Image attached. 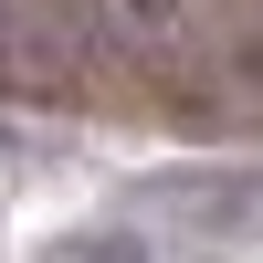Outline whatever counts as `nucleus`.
<instances>
[{
    "instance_id": "f257e3e1",
    "label": "nucleus",
    "mask_w": 263,
    "mask_h": 263,
    "mask_svg": "<svg viewBox=\"0 0 263 263\" xmlns=\"http://www.w3.org/2000/svg\"><path fill=\"white\" fill-rule=\"evenodd\" d=\"M32 263H158L147 242H126V232H53Z\"/></svg>"
}]
</instances>
